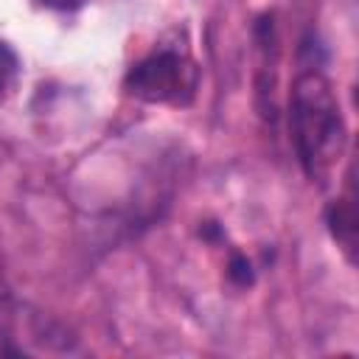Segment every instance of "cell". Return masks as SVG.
Listing matches in <instances>:
<instances>
[{
    "label": "cell",
    "instance_id": "6",
    "mask_svg": "<svg viewBox=\"0 0 359 359\" xmlns=\"http://www.w3.org/2000/svg\"><path fill=\"white\" fill-rule=\"evenodd\" d=\"M36 3L45 8H56V11H73V8L84 6L87 0H36Z\"/></svg>",
    "mask_w": 359,
    "mask_h": 359
},
{
    "label": "cell",
    "instance_id": "4",
    "mask_svg": "<svg viewBox=\"0 0 359 359\" xmlns=\"http://www.w3.org/2000/svg\"><path fill=\"white\" fill-rule=\"evenodd\" d=\"M17 70H20V59H17L14 48L8 42H0V98L11 90V84L17 79Z\"/></svg>",
    "mask_w": 359,
    "mask_h": 359
},
{
    "label": "cell",
    "instance_id": "5",
    "mask_svg": "<svg viewBox=\"0 0 359 359\" xmlns=\"http://www.w3.org/2000/svg\"><path fill=\"white\" fill-rule=\"evenodd\" d=\"M230 278H233L238 286H247V283H252V272H250V264H247V258H244L241 252H233V258H230Z\"/></svg>",
    "mask_w": 359,
    "mask_h": 359
},
{
    "label": "cell",
    "instance_id": "2",
    "mask_svg": "<svg viewBox=\"0 0 359 359\" xmlns=\"http://www.w3.org/2000/svg\"><path fill=\"white\" fill-rule=\"evenodd\" d=\"M123 87L146 104H188L199 87V67L185 48L160 45L129 67Z\"/></svg>",
    "mask_w": 359,
    "mask_h": 359
},
{
    "label": "cell",
    "instance_id": "3",
    "mask_svg": "<svg viewBox=\"0 0 359 359\" xmlns=\"http://www.w3.org/2000/svg\"><path fill=\"white\" fill-rule=\"evenodd\" d=\"M325 222H328L331 236L342 244L345 255L353 261V252H356V208H353V194L334 199L328 205V210H325Z\"/></svg>",
    "mask_w": 359,
    "mask_h": 359
},
{
    "label": "cell",
    "instance_id": "1",
    "mask_svg": "<svg viewBox=\"0 0 359 359\" xmlns=\"http://www.w3.org/2000/svg\"><path fill=\"white\" fill-rule=\"evenodd\" d=\"M289 129L303 171L323 182L345 151V121L325 76L306 70L289 93Z\"/></svg>",
    "mask_w": 359,
    "mask_h": 359
}]
</instances>
